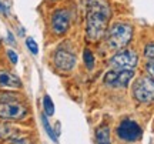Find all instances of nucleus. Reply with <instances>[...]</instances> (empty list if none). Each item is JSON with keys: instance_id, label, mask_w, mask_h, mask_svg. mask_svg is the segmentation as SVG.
Segmentation results:
<instances>
[{"instance_id": "obj_21", "label": "nucleus", "mask_w": 154, "mask_h": 144, "mask_svg": "<svg viewBox=\"0 0 154 144\" xmlns=\"http://www.w3.org/2000/svg\"><path fill=\"white\" fill-rule=\"evenodd\" d=\"M9 141H10V143H29L27 140H23V139H16V137H14V139H10V140H9Z\"/></svg>"}, {"instance_id": "obj_16", "label": "nucleus", "mask_w": 154, "mask_h": 144, "mask_svg": "<svg viewBox=\"0 0 154 144\" xmlns=\"http://www.w3.org/2000/svg\"><path fill=\"white\" fill-rule=\"evenodd\" d=\"M144 57L149 61H154V44L146 46V49H144Z\"/></svg>"}, {"instance_id": "obj_14", "label": "nucleus", "mask_w": 154, "mask_h": 144, "mask_svg": "<svg viewBox=\"0 0 154 144\" xmlns=\"http://www.w3.org/2000/svg\"><path fill=\"white\" fill-rule=\"evenodd\" d=\"M11 134H14V128L6 124H0V139H10Z\"/></svg>"}, {"instance_id": "obj_10", "label": "nucleus", "mask_w": 154, "mask_h": 144, "mask_svg": "<svg viewBox=\"0 0 154 144\" xmlns=\"http://www.w3.org/2000/svg\"><path fill=\"white\" fill-rule=\"evenodd\" d=\"M20 86H22V83H20V78L17 76L6 72V70H0V87L19 89Z\"/></svg>"}, {"instance_id": "obj_13", "label": "nucleus", "mask_w": 154, "mask_h": 144, "mask_svg": "<svg viewBox=\"0 0 154 144\" xmlns=\"http://www.w3.org/2000/svg\"><path fill=\"white\" fill-rule=\"evenodd\" d=\"M43 107H44V111H46L47 116H53V114H54V104H53V101H51V99H50L49 96H44Z\"/></svg>"}, {"instance_id": "obj_3", "label": "nucleus", "mask_w": 154, "mask_h": 144, "mask_svg": "<svg viewBox=\"0 0 154 144\" xmlns=\"http://www.w3.org/2000/svg\"><path fill=\"white\" fill-rule=\"evenodd\" d=\"M133 96L140 103H150L154 100V78L141 77L133 86Z\"/></svg>"}, {"instance_id": "obj_15", "label": "nucleus", "mask_w": 154, "mask_h": 144, "mask_svg": "<svg viewBox=\"0 0 154 144\" xmlns=\"http://www.w3.org/2000/svg\"><path fill=\"white\" fill-rule=\"evenodd\" d=\"M42 121H43V126H44V128H46V131L49 133L50 139L53 140V141H57V136H56V133L53 131L51 126H50L49 121H47V114H43V116H42Z\"/></svg>"}, {"instance_id": "obj_20", "label": "nucleus", "mask_w": 154, "mask_h": 144, "mask_svg": "<svg viewBox=\"0 0 154 144\" xmlns=\"http://www.w3.org/2000/svg\"><path fill=\"white\" fill-rule=\"evenodd\" d=\"M0 13H2V14H5V16H7V14H9L7 7H5V6L2 5V2H0Z\"/></svg>"}, {"instance_id": "obj_2", "label": "nucleus", "mask_w": 154, "mask_h": 144, "mask_svg": "<svg viewBox=\"0 0 154 144\" xmlns=\"http://www.w3.org/2000/svg\"><path fill=\"white\" fill-rule=\"evenodd\" d=\"M133 37V27L127 23H116L107 34V44L111 50H123Z\"/></svg>"}, {"instance_id": "obj_12", "label": "nucleus", "mask_w": 154, "mask_h": 144, "mask_svg": "<svg viewBox=\"0 0 154 144\" xmlns=\"http://www.w3.org/2000/svg\"><path fill=\"white\" fill-rule=\"evenodd\" d=\"M83 57H84V64H86V67H87L88 70H93V67H94V56H93V53H91L88 49H86L84 50V53H83Z\"/></svg>"}, {"instance_id": "obj_22", "label": "nucleus", "mask_w": 154, "mask_h": 144, "mask_svg": "<svg viewBox=\"0 0 154 144\" xmlns=\"http://www.w3.org/2000/svg\"><path fill=\"white\" fill-rule=\"evenodd\" d=\"M7 39L10 40V43H14V39H13V34L9 32V34H7Z\"/></svg>"}, {"instance_id": "obj_1", "label": "nucleus", "mask_w": 154, "mask_h": 144, "mask_svg": "<svg viewBox=\"0 0 154 144\" xmlns=\"http://www.w3.org/2000/svg\"><path fill=\"white\" fill-rule=\"evenodd\" d=\"M111 17V9L107 0H88L87 19H86V34L87 40L97 41L104 36L109 20Z\"/></svg>"}, {"instance_id": "obj_9", "label": "nucleus", "mask_w": 154, "mask_h": 144, "mask_svg": "<svg viewBox=\"0 0 154 144\" xmlns=\"http://www.w3.org/2000/svg\"><path fill=\"white\" fill-rule=\"evenodd\" d=\"M69 24H70V16L67 10H57L51 17V27L57 34L66 33Z\"/></svg>"}, {"instance_id": "obj_17", "label": "nucleus", "mask_w": 154, "mask_h": 144, "mask_svg": "<svg viewBox=\"0 0 154 144\" xmlns=\"http://www.w3.org/2000/svg\"><path fill=\"white\" fill-rule=\"evenodd\" d=\"M26 44H27V47H29V50L33 53V54H37L38 53V47H37V43L34 41L32 37H27L26 39Z\"/></svg>"}, {"instance_id": "obj_6", "label": "nucleus", "mask_w": 154, "mask_h": 144, "mask_svg": "<svg viewBox=\"0 0 154 144\" xmlns=\"http://www.w3.org/2000/svg\"><path fill=\"white\" fill-rule=\"evenodd\" d=\"M117 136L123 141H137L141 139V128L133 120H123L117 127Z\"/></svg>"}, {"instance_id": "obj_4", "label": "nucleus", "mask_w": 154, "mask_h": 144, "mask_svg": "<svg viewBox=\"0 0 154 144\" xmlns=\"http://www.w3.org/2000/svg\"><path fill=\"white\" fill-rule=\"evenodd\" d=\"M27 116V109L17 101L0 103V118L3 120H22Z\"/></svg>"}, {"instance_id": "obj_8", "label": "nucleus", "mask_w": 154, "mask_h": 144, "mask_svg": "<svg viewBox=\"0 0 154 144\" xmlns=\"http://www.w3.org/2000/svg\"><path fill=\"white\" fill-rule=\"evenodd\" d=\"M54 64L59 70L70 72L76 64V57L66 50H57L54 53Z\"/></svg>"}, {"instance_id": "obj_19", "label": "nucleus", "mask_w": 154, "mask_h": 144, "mask_svg": "<svg viewBox=\"0 0 154 144\" xmlns=\"http://www.w3.org/2000/svg\"><path fill=\"white\" fill-rule=\"evenodd\" d=\"M7 56H9V59H10L11 63H13V64H16V63H17V59H19L16 53H14L13 50H7Z\"/></svg>"}, {"instance_id": "obj_7", "label": "nucleus", "mask_w": 154, "mask_h": 144, "mask_svg": "<svg viewBox=\"0 0 154 144\" xmlns=\"http://www.w3.org/2000/svg\"><path fill=\"white\" fill-rule=\"evenodd\" d=\"M134 77L133 70H110L104 76V83L111 87H126L128 81Z\"/></svg>"}, {"instance_id": "obj_5", "label": "nucleus", "mask_w": 154, "mask_h": 144, "mask_svg": "<svg viewBox=\"0 0 154 144\" xmlns=\"http://www.w3.org/2000/svg\"><path fill=\"white\" fill-rule=\"evenodd\" d=\"M138 57L131 50H121L114 54L110 60V66L119 70H133L137 66Z\"/></svg>"}, {"instance_id": "obj_18", "label": "nucleus", "mask_w": 154, "mask_h": 144, "mask_svg": "<svg viewBox=\"0 0 154 144\" xmlns=\"http://www.w3.org/2000/svg\"><path fill=\"white\" fill-rule=\"evenodd\" d=\"M146 72H147V74H149L150 77L154 78V61H150L149 64L146 66Z\"/></svg>"}, {"instance_id": "obj_11", "label": "nucleus", "mask_w": 154, "mask_h": 144, "mask_svg": "<svg viewBox=\"0 0 154 144\" xmlns=\"http://www.w3.org/2000/svg\"><path fill=\"white\" fill-rule=\"evenodd\" d=\"M96 141L97 143H110V130L109 127H99L96 130Z\"/></svg>"}]
</instances>
